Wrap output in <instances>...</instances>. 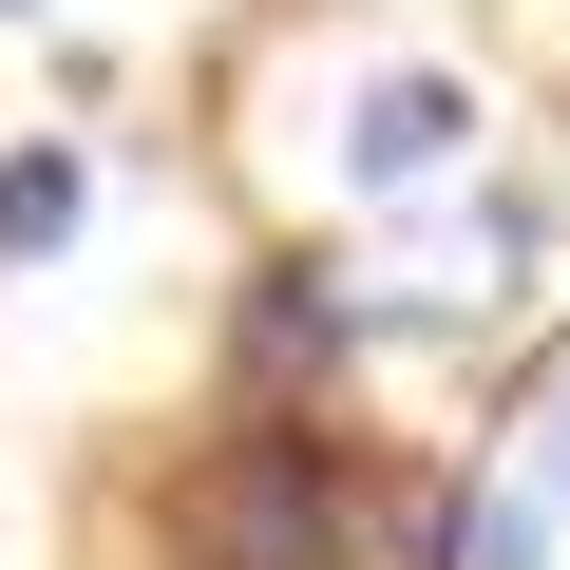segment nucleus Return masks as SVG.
<instances>
[{
    "instance_id": "1",
    "label": "nucleus",
    "mask_w": 570,
    "mask_h": 570,
    "mask_svg": "<svg viewBox=\"0 0 570 570\" xmlns=\"http://www.w3.org/2000/svg\"><path fill=\"white\" fill-rule=\"evenodd\" d=\"M171 532H190V570H343V456L285 438V419H247V438L171 494Z\"/></svg>"
},
{
    "instance_id": "2",
    "label": "nucleus",
    "mask_w": 570,
    "mask_h": 570,
    "mask_svg": "<svg viewBox=\"0 0 570 570\" xmlns=\"http://www.w3.org/2000/svg\"><path fill=\"white\" fill-rule=\"evenodd\" d=\"M343 153H362V190H419V171L475 153V96H456V77H362V134H343Z\"/></svg>"
},
{
    "instance_id": "3",
    "label": "nucleus",
    "mask_w": 570,
    "mask_h": 570,
    "mask_svg": "<svg viewBox=\"0 0 570 570\" xmlns=\"http://www.w3.org/2000/svg\"><path fill=\"white\" fill-rule=\"evenodd\" d=\"M494 285H513V209H475V228L400 247V305H494Z\"/></svg>"
},
{
    "instance_id": "4",
    "label": "nucleus",
    "mask_w": 570,
    "mask_h": 570,
    "mask_svg": "<svg viewBox=\"0 0 570 570\" xmlns=\"http://www.w3.org/2000/svg\"><path fill=\"white\" fill-rule=\"evenodd\" d=\"M77 228V153H0V247H58Z\"/></svg>"
},
{
    "instance_id": "5",
    "label": "nucleus",
    "mask_w": 570,
    "mask_h": 570,
    "mask_svg": "<svg viewBox=\"0 0 570 570\" xmlns=\"http://www.w3.org/2000/svg\"><path fill=\"white\" fill-rule=\"evenodd\" d=\"M532 551H551V494H532V475H513L494 513H456V570H532Z\"/></svg>"
},
{
    "instance_id": "6",
    "label": "nucleus",
    "mask_w": 570,
    "mask_h": 570,
    "mask_svg": "<svg viewBox=\"0 0 570 570\" xmlns=\"http://www.w3.org/2000/svg\"><path fill=\"white\" fill-rule=\"evenodd\" d=\"M532 494H551V513H570V381H551V400H532Z\"/></svg>"
}]
</instances>
